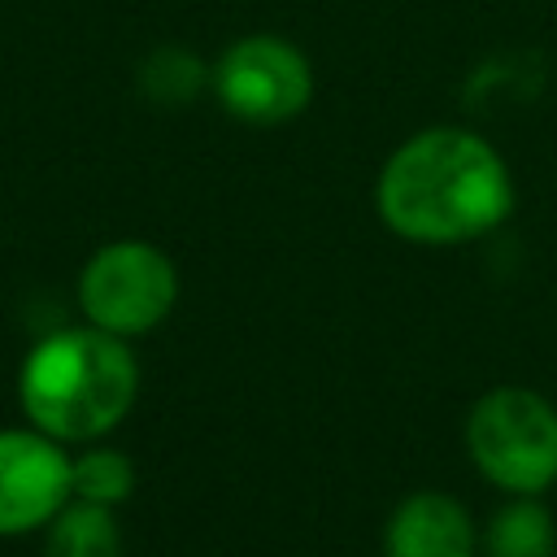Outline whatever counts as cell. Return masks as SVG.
Instances as JSON below:
<instances>
[{
  "instance_id": "obj_2",
  "label": "cell",
  "mask_w": 557,
  "mask_h": 557,
  "mask_svg": "<svg viewBox=\"0 0 557 557\" xmlns=\"http://www.w3.org/2000/svg\"><path fill=\"white\" fill-rule=\"evenodd\" d=\"M139 396V366L122 335L65 326L44 335L17 374V400L30 426L61 444L109 435Z\"/></svg>"
},
{
  "instance_id": "obj_3",
  "label": "cell",
  "mask_w": 557,
  "mask_h": 557,
  "mask_svg": "<svg viewBox=\"0 0 557 557\" xmlns=\"http://www.w3.org/2000/svg\"><path fill=\"white\" fill-rule=\"evenodd\" d=\"M474 470L509 496H540L557 483V409L531 387H492L466 418Z\"/></svg>"
},
{
  "instance_id": "obj_9",
  "label": "cell",
  "mask_w": 557,
  "mask_h": 557,
  "mask_svg": "<svg viewBox=\"0 0 557 557\" xmlns=\"http://www.w3.org/2000/svg\"><path fill=\"white\" fill-rule=\"evenodd\" d=\"M483 548H487V557H553L557 527H553L548 505H540L535 496H513L487 522Z\"/></svg>"
},
{
  "instance_id": "obj_8",
  "label": "cell",
  "mask_w": 557,
  "mask_h": 557,
  "mask_svg": "<svg viewBox=\"0 0 557 557\" xmlns=\"http://www.w3.org/2000/svg\"><path fill=\"white\" fill-rule=\"evenodd\" d=\"M48 557H122V531L109 505L65 500L61 513L48 522Z\"/></svg>"
},
{
  "instance_id": "obj_11",
  "label": "cell",
  "mask_w": 557,
  "mask_h": 557,
  "mask_svg": "<svg viewBox=\"0 0 557 557\" xmlns=\"http://www.w3.org/2000/svg\"><path fill=\"white\" fill-rule=\"evenodd\" d=\"M135 487V466L117 448H87L70 457V496L91 505H122Z\"/></svg>"
},
{
  "instance_id": "obj_6",
  "label": "cell",
  "mask_w": 557,
  "mask_h": 557,
  "mask_svg": "<svg viewBox=\"0 0 557 557\" xmlns=\"http://www.w3.org/2000/svg\"><path fill=\"white\" fill-rule=\"evenodd\" d=\"M70 500V457L61 440L30 431H0V535L48 527Z\"/></svg>"
},
{
  "instance_id": "obj_1",
  "label": "cell",
  "mask_w": 557,
  "mask_h": 557,
  "mask_svg": "<svg viewBox=\"0 0 557 557\" xmlns=\"http://www.w3.org/2000/svg\"><path fill=\"white\" fill-rule=\"evenodd\" d=\"M518 187L500 148L470 126H422L374 178L379 222L409 244H470L513 213Z\"/></svg>"
},
{
  "instance_id": "obj_4",
  "label": "cell",
  "mask_w": 557,
  "mask_h": 557,
  "mask_svg": "<svg viewBox=\"0 0 557 557\" xmlns=\"http://www.w3.org/2000/svg\"><path fill=\"white\" fill-rule=\"evenodd\" d=\"M213 100L244 126H287L318 91L309 52L274 30H252L231 39L209 65Z\"/></svg>"
},
{
  "instance_id": "obj_7",
  "label": "cell",
  "mask_w": 557,
  "mask_h": 557,
  "mask_svg": "<svg viewBox=\"0 0 557 557\" xmlns=\"http://www.w3.org/2000/svg\"><path fill=\"white\" fill-rule=\"evenodd\" d=\"M479 531L461 500L444 492L405 496L383 531V557H474Z\"/></svg>"
},
{
  "instance_id": "obj_5",
  "label": "cell",
  "mask_w": 557,
  "mask_h": 557,
  "mask_svg": "<svg viewBox=\"0 0 557 557\" xmlns=\"http://www.w3.org/2000/svg\"><path fill=\"white\" fill-rule=\"evenodd\" d=\"M178 300L174 261L148 239H113L96 248L78 274V305L109 335H144L170 318Z\"/></svg>"
},
{
  "instance_id": "obj_10",
  "label": "cell",
  "mask_w": 557,
  "mask_h": 557,
  "mask_svg": "<svg viewBox=\"0 0 557 557\" xmlns=\"http://www.w3.org/2000/svg\"><path fill=\"white\" fill-rule=\"evenodd\" d=\"M209 87V61L187 44H157L139 61V91L152 104H191Z\"/></svg>"
}]
</instances>
